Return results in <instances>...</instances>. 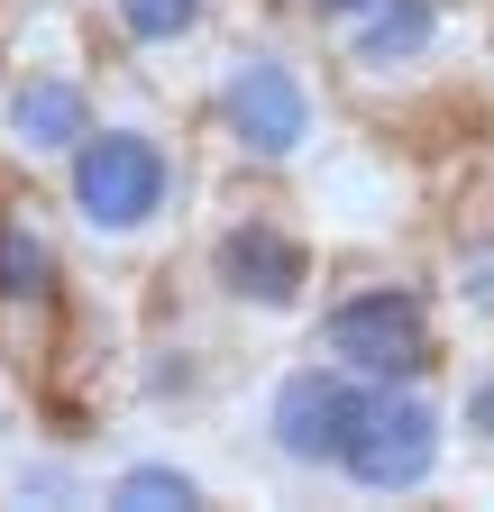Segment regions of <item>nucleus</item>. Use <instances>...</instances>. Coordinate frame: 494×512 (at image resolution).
<instances>
[{
    "label": "nucleus",
    "instance_id": "f257e3e1",
    "mask_svg": "<svg viewBox=\"0 0 494 512\" xmlns=\"http://www.w3.org/2000/svg\"><path fill=\"white\" fill-rule=\"evenodd\" d=\"M183 192H193V156H183V128L156 110H101L83 128V147L55 165L65 229L101 256L156 247L183 220Z\"/></svg>",
    "mask_w": 494,
    "mask_h": 512
},
{
    "label": "nucleus",
    "instance_id": "f03ea898",
    "mask_svg": "<svg viewBox=\"0 0 494 512\" xmlns=\"http://www.w3.org/2000/svg\"><path fill=\"white\" fill-rule=\"evenodd\" d=\"M202 128L238 174H293L321 147V92L275 37H238L220 46L211 83H202Z\"/></svg>",
    "mask_w": 494,
    "mask_h": 512
},
{
    "label": "nucleus",
    "instance_id": "7ed1b4c3",
    "mask_svg": "<svg viewBox=\"0 0 494 512\" xmlns=\"http://www.w3.org/2000/svg\"><path fill=\"white\" fill-rule=\"evenodd\" d=\"M312 357L366 384H440V293L421 275H357L312 311Z\"/></svg>",
    "mask_w": 494,
    "mask_h": 512
},
{
    "label": "nucleus",
    "instance_id": "20e7f679",
    "mask_svg": "<svg viewBox=\"0 0 494 512\" xmlns=\"http://www.w3.org/2000/svg\"><path fill=\"white\" fill-rule=\"evenodd\" d=\"M101 119V74L83 46H10L0 64V165L55 174Z\"/></svg>",
    "mask_w": 494,
    "mask_h": 512
},
{
    "label": "nucleus",
    "instance_id": "39448f33",
    "mask_svg": "<svg viewBox=\"0 0 494 512\" xmlns=\"http://www.w3.org/2000/svg\"><path fill=\"white\" fill-rule=\"evenodd\" d=\"M202 284H211V302H229L247 320H293V311H312V293H321V247L302 238L284 211L247 202V211L211 220Z\"/></svg>",
    "mask_w": 494,
    "mask_h": 512
},
{
    "label": "nucleus",
    "instance_id": "423d86ee",
    "mask_svg": "<svg viewBox=\"0 0 494 512\" xmlns=\"http://www.w3.org/2000/svg\"><path fill=\"white\" fill-rule=\"evenodd\" d=\"M449 403L430 394V384H376V403H366L348 458H339V485L348 494H376V503H403V494H430L449 467Z\"/></svg>",
    "mask_w": 494,
    "mask_h": 512
},
{
    "label": "nucleus",
    "instance_id": "0eeeda50",
    "mask_svg": "<svg viewBox=\"0 0 494 512\" xmlns=\"http://www.w3.org/2000/svg\"><path fill=\"white\" fill-rule=\"evenodd\" d=\"M366 403H376V384H366V375H348V366H330V357L302 348L266 384V458L293 467V476H339Z\"/></svg>",
    "mask_w": 494,
    "mask_h": 512
},
{
    "label": "nucleus",
    "instance_id": "6e6552de",
    "mask_svg": "<svg viewBox=\"0 0 494 512\" xmlns=\"http://www.w3.org/2000/svg\"><path fill=\"white\" fill-rule=\"evenodd\" d=\"M330 46H339V74H348L357 92L412 83V74H430L440 46H449V0H366Z\"/></svg>",
    "mask_w": 494,
    "mask_h": 512
},
{
    "label": "nucleus",
    "instance_id": "1a4fd4ad",
    "mask_svg": "<svg viewBox=\"0 0 494 512\" xmlns=\"http://www.w3.org/2000/svg\"><path fill=\"white\" fill-rule=\"evenodd\" d=\"M55 311H65V247L37 211L0 202V330H55Z\"/></svg>",
    "mask_w": 494,
    "mask_h": 512
},
{
    "label": "nucleus",
    "instance_id": "9d476101",
    "mask_svg": "<svg viewBox=\"0 0 494 512\" xmlns=\"http://www.w3.org/2000/svg\"><path fill=\"white\" fill-rule=\"evenodd\" d=\"M211 10H220V0H92V28L119 55L165 64V55H193L211 37Z\"/></svg>",
    "mask_w": 494,
    "mask_h": 512
},
{
    "label": "nucleus",
    "instance_id": "9b49d317",
    "mask_svg": "<svg viewBox=\"0 0 494 512\" xmlns=\"http://www.w3.org/2000/svg\"><path fill=\"white\" fill-rule=\"evenodd\" d=\"M101 503L110 512H202L211 494H202L193 467H174V458H129V467H110Z\"/></svg>",
    "mask_w": 494,
    "mask_h": 512
},
{
    "label": "nucleus",
    "instance_id": "f8f14e48",
    "mask_svg": "<svg viewBox=\"0 0 494 512\" xmlns=\"http://www.w3.org/2000/svg\"><path fill=\"white\" fill-rule=\"evenodd\" d=\"M449 302L494 330V229H467V238L449 247Z\"/></svg>",
    "mask_w": 494,
    "mask_h": 512
},
{
    "label": "nucleus",
    "instance_id": "ddd939ff",
    "mask_svg": "<svg viewBox=\"0 0 494 512\" xmlns=\"http://www.w3.org/2000/svg\"><path fill=\"white\" fill-rule=\"evenodd\" d=\"M449 430H458L467 448H485V458H494V357H476V366L458 375V394H449Z\"/></svg>",
    "mask_w": 494,
    "mask_h": 512
},
{
    "label": "nucleus",
    "instance_id": "4468645a",
    "mask_svg": "<svg viewBox=\"0 0 494 512\" xmlns=\"http://www.w3.org/2000/svg\"><path fill=\"white\" fill-rule=\"evenodd\" d=\"M284 10H293L302 28H321V37H339V28H348V19L366 10V0H284Z\"/></svg>",
    "mask_w": 494,
    "mask_h": 512
},
{
    "label": "nucleus",
    "instance_id": "2eb2a0df",
    "mask_svg": "<svg viewBox=\"0 0 494 512\" xmlns=\"http://www.w3.org/2000/svg\"><path fill=\"white\" fill-rule=\"evenodd\" d=\"M0 202H10V174H0Z\"/></svg>",
    "mask_w": 494,
    "mask_h": 512
},
{
    "label": "nucleus",
    "instance_id": "dca6fc26",
    "mask_svg": "<svg viewBox=\"0 0 494 512\" xmlns=\"http://www.w3.org/2000/svg\"><path fill=\"white\" fill-rule=\"evenodd\" d=\"M0 64H10V37H0Z\"/></svg>",
    "mask_w": 494,
    "mask_h": 512
}]
</instances>
